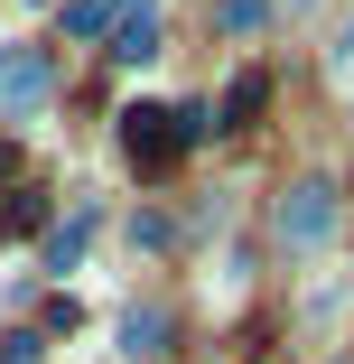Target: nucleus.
Here are the masks:
<instances>
[{"mask_svg":"<svg viewBox=\"0 0 354 364\" xmlns=\"http://www.w3.org/2000/svg\"><path fill=\"white\" fill-rule=\"evenodd\" d=\"M345 47H354V38H345Z\"/></svg>","mask_w":354,"mask_h":364,"instance_id":"nucleus-12","label":"nucleus"},{"mask_svg":"<svg viewBox=\"0 0 354 364\" xmlns=\"http://www.w3.org/2000/svg\"><path fill=\"white\" fill-rule=\"evenodd\" d=\"M261 94H270L261 75H233V94H224V122H215V131H233V122H252V112H261Z\"/></svg>","mask_w":354,"mask_h":364,"instance_id":"nucleus-8","label":"nucleus"},{"mask_svg":"<svg viewBox=\"0 0 354 364\" xmlns=\"http://www.w3.org/2000/svg\"><path fill=\"white\" fill-rule=\"evenodd\" d=\"M205 131H215V112H196V103H187V112H168V103H131V112H121V159L159 178V168H177V150H196Z\"/></svg>","mask_w":354,"mask_h":364,"instance_id":"nucleus-1","label":"nucleus"},{"mask_svg":"<svg viewBox=\"0 0 354 364\" xmlns=\"http://www.w3.org/2000/svg\"><path fill=\"white\" fill-rule=\"evenodd\" d=\"M336 225H345V205H336L326 178H299L289 196H280V243H289V252H326Z\"/></svg>","mask_w":354,"mask_h":364,"instance_id":"nucleus-3","label":"nucleus"},{"mask_svg":"<svg viewBox=\"0 0 354 364\" xmlns=\"http://www.w3.org/2000/svg\"><path fill=\"white\" fill-rule=\"evenodd\" d=\"M112 336H121V355H131V364H150V355H168V309H121V327H112Z\"/></svg>","mask_w":354,"mask_h":364,"instance_id":"nucleus-5","label":"nucleus"},{"mask_svg":"<svg viewBox=\"0 0 354 364\" xmlns=\"http://www.w3.org/2000/svg\"><path fill=\"white\" fill-rule=\"evenodd\" d=\"M10 168H19V150H10V140H0V178H10Z\"/></svg>","mask_w":354,"mask_h":364,"instance_id":"nucleus-11","label":"nucleus"},{"mask_svg":"<svg viewBox=\"0 0 354 364\" xmlns=\"http://www.w3.org/2000/svg\"><path fill=\"white\" fill-rule=\"evenodd\" d=\"M38 355H47L38 327H10V336H0V364H38Z\"/></svg>","mask_w":354,"mask_h":364,"instance_id":"nucleus-10","label":"nucleus"},{"mask_svg":"<svg viewBox=\"0 0 354 364\" xmlns=\"http://www.w3.org/2000/svg\"><path fill=\"white\" fill-rule=\"evenodd\" d=\"M261 19H270V0H215V28L224 38H252Z\"/></svg>","mask_w":354,"mask_h":364,"instance_id":"nucleus-7","label":"nucleus"},{"mask_svg":"<svg viewBox=\"0 0 354 364\" xmlns=\"http://www.w3.org/2000/svg\"><path fill=\"white\" fill-rule=\"evenodd\" d=\"M56 103V56L47 47H28V38H0V112H47Z\"/></svg>","mask_w":354,"mask_h":364,"instance_id":"nucleus-2","label":"nucleus"},{"mask_svg":"<svg viewBox=\"0 0 354 364\" xmlns=\"http://www.w3.org/2000/svg\"><path fill=\"white\" fill-rule=\"evenodd\" d=\"M112 56L121 65H150L159 56V0H121V10H112Z\"/></svg>","mask_w":354,"mask_h":364,"instance_id":"nucleus-4","label":"nucleus"},{"mask_svg":"<svg viewBox=\"0 0 354 364\" xmlns=\"http://www.w3.org/2000/svg\"><path fill=\"white\" fill-rule=\"evenodd\" d=\"M112 10H121V0H65V38H94V28H112Z\"/></svg>","mask_w":354,"mask_h":364,"instance_id":"nucleus-9","label":"nucleus"},{"mask_svg":"<svg viewBox=\"0 0 354 364\" xmlns=\"http://www.w3.org/2000/svg\"><path fill=\"white\" fill-rule=\"evenodd\" d=\"M84 243H94V205H75V215L47 234V271H75V262H84Z\"/></svg>","mask_w":354,"mask_h":364,"instance_id":"nucleus-6","label":"nucleus"}]
</instances>
